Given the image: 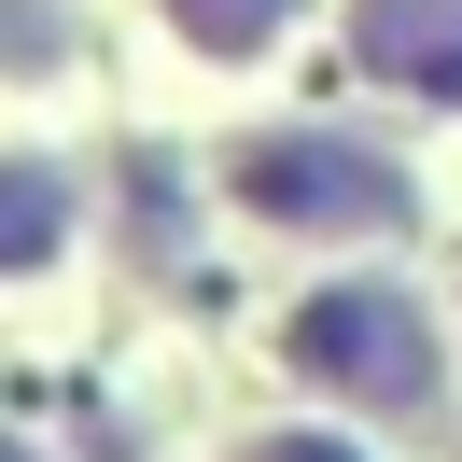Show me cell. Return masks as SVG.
Segmentation results:
<instances>
[{"label":"cell","instance_id":"1","mask_svg":"<svg viewBox=\"0 0 462 462\" xmlns=\"http://www.w3.org/2000/svg\"><path fill=\"white\" fill-rule=\"evenodd\" d=\"M225 197L266 210V225H350V238L406 225V169H393V154H365V141H322V126L238 141V154H225Z\"/></svg>","mask_w":462,"mask_h":462},{"label":"cell","instance_id":"2","mask_svg":"<svg viewBox=\"0 0 462 462\" xmlns=\"http://www.w3.org/2000/svg\"><path fill=\"white\" fill-rule=\"evenodd\" d=\"M294 365L365 393V406H420L434 393V309L406 281H337V294L294 309Z\"/></svg>","mask_w":462,"mask_h":462},{"label":"cell","instance_id":"3","mask_svg":"<svg viewBox=\"0 0 462 462\" xmlns=\"http://www.w3.org/2000/svg\"><path fill=\"white\" fill-rule=\"evenodd\" d=\"M365 70L420 98H462V0H365Z\"/></svg>","mask_w":462,"mask_h":462},{"label":"cell","instance_id":"4","mask_svg":"<svg viewBox=\"0 0 462 462\" xmlns=\"http://www.w3.org/2000/svg\"><path fill=\"white\" fill-rule=\"evenodd\" d=\"M294 0H169V29L197 42V57H253V42H281Z\"/></svg>","mask_w":462,"mask_h":462},{"label":"cell","instance_id":"5","mask_svg":"<svg viewBox=\"0 0 462 462\" xmlns=\"http://www.w3.org/2000/svg\"><path fill=\"white\" fill-rule=\"evenodd\" d=\"M42 253H57V182L29 169V182H14V266H42Z\"/></svg>","mask_w":462,"mask_h":462},{"label":"cell","instance_id":"6","mask_svg":"<svg viewBox=\"0 0 462 462\" xmlns=\"http://www.w3.org/2000/svg\"><path fill=\"white\" fill-rule=\"evenodd\" d=\"M238 462H365V448H337V434H253Z\"/></svg>","mask_w":462,"mask_h":462}]
</instances>
